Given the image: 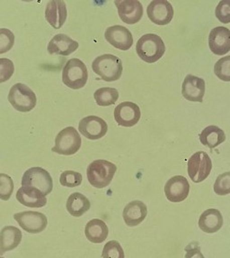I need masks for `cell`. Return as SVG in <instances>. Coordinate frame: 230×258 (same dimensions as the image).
<instances>
[{
  "label": "cell",
  "instance_id": "cell-14",
  "mask_svg": "<svg viewBox=\"0 0 230 258\" xmlns=\"http://www.w3.org/2000/svg\"><path fill=\"white\" fill-rule=\"evenodd\" d=\"M190 192V184L187 179L182 175L170 178L165 185L166 197L171 203H182Z\"/></svg>",
  "mask_w": 230,
  "mask_h": 258
},
{
  "label": "cell",
  "instance_id": "cell-28",
  "mask_svg": "<svg viewBox=\"0 0 230 258\" xmlns=\"http://www.w3.org/2000/svg\"><path fill=\"white\" fill-rule=\"evenodd\" d=\"M214 74L223 82H230V55L217 60L214 65Z\"/></svg>",
  "mask_w": 230,
  "mask_h": 258
},
{
  "label": "cell",
  "instance_id": "cell-11",
  "mask_svg": "<svg viewBox=\"0 0 230 258\" xmlns=\"http://www.w3.org/2000/svg\"><path fill=\"white\" fill-rule=\"evenodd\" d=\"M78 129L85 138L98 140L106 135L108 125L100 116H88L82 118L78 124Z\"/></svg>",
  "mask_w": 230,
  "mask_h": 258
},
{
  "label": "cell",
  "instance_id": "cell-4",
  "mask_svg": "<svg viewBox=\"0 0 230 258\" xmlns=\"http://www.w3.org/2000/svg\"><path fill=\"white\" fill-rule=\"evenodd\" d=\"M88 80V72L85 63L79 59L68 60L62 70V82L72 90H79L85 86Z\"/></svg>",
  "mask_w": 230,
  "mask_h": 258
},
{
  "label": "cell",
  "instance_id": "cell-30",
  "mask_svg": "<svg viewBox=\"0 0 230 258\" xmlns=\"http://www.w3.org/2000/svg\"><path fill=\"white\" fill-rule=\"evenodd\" d=\"M102 258H125L124 248L119 242L116 240L109 241L103 246Z\"/></svg>",
  "mask_w": 230,
  "mask_h": 258
},
{
  "label": "cell",
  "instance_id": "cell-18",
  "mask_svg": "<svg viewBox=\"0 0 230 258\" xmlns=\"http://www.w3.org/2000/svg\"><path fill=\"white\" fill-rule=\"evenodd\" d=\"M66 3L62 0L49 1L45 9V18L54 29L61 28L67 20Z\"/></svg>",
  "mask_w": 230,
  "mask_h": 258
},
{
  "label": "cell",
  "instance_id": "cell-9",
  "mask_svg": "<svg viewBox=\"0 0 230 258\" xmlns=\"http://www.w3.org/2000/svg\"><path fill=\"white\" fill-rule=\"evenodd\" d=\"M14 219L26 232L39 234L47 228L48 219L38 211H23L14 215Z\"/></svg>",
  "mask_w": 230,
  "mask_h": 258
},
{
  "label": "cell",
  "instance_id": "cell-26",
  "mask_svg": "<svg viewBox=\"0 0 230 258\" xmlns=\"http://www.w3.org/2000/svg\"><path fill=\"white\" fill-rule=\"evenodd\" d=\"M226 135L221 128L216 125H209L205 127L200 135V141L204 147L216 148L222 143L225 142Z\"/></svg>",
  "mask_w": 230,
  "mask_h": 258
},
{
  "label": "cell",
  "instance_id": "cell-16",
  "mask_svg": "<svg viewBox=\"0 0 230 258\" xmlns=\"http://www.w3.org/2000/svg\"><path fill=\"white\" fill-rule=\"evenodd\" d=\"M210 51L216 55L223 56L230 51V30L224 26H217L209 35Z\"/></svg>",
  "mask_w": 230,
  "mask_h": 258
},
{
  "label": "cell",
  "instance_id": "cell-2",
  "mask_svg": "<svg viewBox=\"0 0 230 258\" xmlns=\"http://www.w3.org/2000/svg\"><path fill=\"white\" fill-rule=\"evenodd\" d=\"M92 70L102 81L107 82H116L123 75V62L120 58L113 54H102L94 59Z\"/></svg>",
  "mask_w": 230,
  "mask_h": 258
},
{
  "label": "cell",
  "instance_id": "cell-24",
  "mask_svg": "<svg viewBox=\"0 0 230 258\" xmlns=\"http://www.w3.org/2000/svg\"><path fill=\"white\" fill-rule=\"evenodd\" d=\"M109 234V228L106 223L102 220L94 219L88 221L85 227V237L87 240L100 244L106 239Z\"/></svg>",
  "mask_w": 230,
  "mask_h": 258
},
{
  "label": "cell",
  "instance_id": "cell-8",
  "mask_svg": "<svg viewBox=\"0 0 230 258\" xmlns=\"http://www.w3.org/2000/svg\"><path fill=\"white\" fill-rule=\"evenodd\" d=\"M22 186L38 189L45 196L53 189V181L50 172L42 167H32L26 170L22 178Z\"/></svg>",
  "mask_w": 230,
  "mask_h": 258
},
{
  "label": "cell",
  "instance_id": "cell-6",
  "mask_svg": "<svg viewBox=\"0 0 230 258\" xmlns=\"http://www.w3.org/2000/svg\"><path fill=\"white\" fill-rule=\"evenodd\" d=\"M9 103L17 111L30 112L36 107L37 97L30 88L23 83L15 84L9 93Z\"/></svg>",
  "mask_w": 230,
  "mask_h": 258
},
{
  "label": "cell",
  "instance_id": "cell-25",
  "mask_svg": "<svg viewBox=\"0 0 230 258\" xmlns=\"http://www.w3.org/2000/svg\"><path fill=\"white\" fill-rule=\"evenodd\" d=\"M91 203L85 195L80 192H74L68 198L66 208L70 215L79 218L89 211Z\"/></svg>",
  "mask_w": 230,
  "mask_h": 258
},
{
  "label": "cell",
  "instance_id": "cell-29",
  "mask_svg": "<svg viewBox=\"0 0 230 258\" xmlns=\"http://www.w3.org/2000/svg\"><path fill=\"white\" fill-rule=\"evenodd\" d=\"M83 176L81 173L75 171H65L60 174V183L68 188H75L81 185Z\"/></svg>",
  "mask_w": 230,
  "mask_h": 258
},
{
  "label": "cell",
  "instance_id": "cell-34",
  "mask_svg": "<svg viewBox=\"0 0 230 258\" xmlns=\"http://www.w3.org/2000/svg\"><path fill=\"white\" fill-rule=\"evenodd\" d=\"M216 18L223 24L230 23V0H222L215 10Z\"/></svg>",
  "mask_w": 230,
  "mask_h": 258
},
{
  "label": "cell",
  "instance_id": "cell-15",
  "mask_svg": "<svg viewBox=\"0 0 230 258\" xmlns=\"http://www.w3.org/2000/svg\"><path fill=\"white\" fill-rule=\"evenodd\" d=\"M114 4L122 21L128 25H134L141 21L143 16V7L138 0H116Z\"/></svg>",
  "mask_w": 230,
  "mask_h": 258
},
{
  "label": "cell",
  "instance_id": "cell-35",
  "mask_svg": "<svg viewBox=\"0 0 230 258\" xmlns=\"http://www.w3.org/2000/svg\"><path fill=\"white\" fill-rule=\"evenodd\" d=\"M15 72V66L13 61L9 59L1 58L0 59V82L9 81Z\"/></svg>",
  "mask_w": 230,
  "mask_h": 258
},
{
  "label": "cell",
  "instance_id": "cell-32",
  "mask_svg": "<svg viewBox=\"0 0 230 258\" xmlns=\"http://www.w3.org/2000/svg\"><path fill=\"white\" fill-rule=\"evenodd\" d=\"M14 190V181L12 178L5 174H0V199L5 202H8L11 198Z\"/></svg>",
  "mask_w": 230,
  "mask_h": 258
},
{
  "label": "cell",
  "instance_id": "cell-3",
  "mask_svg": "<svg viewBox=\"0 0 230 258\" xmlns=\"http://www.w3.org/2000/svg\"><path fill=\"white\" fill-rule=\"evenodd\" d=\"M117 166L106 160H95L88 165L86 176L90 184L94 188L102 189L111 183Z\"/></svg>",
  "mask_w": 230,
  "mask_h": 258
},
{
  "label": "cell",
  "instance_id": "cell-31",
  "mask_svg": "<svg viewBox=\"0 0 230 258\" xmlns=\"http://www.w3.org/2000/svg\"><path fill=\"white\" fill-rule=\"evenodd\" d=\"M213 189L215 194L219 196H225L230 194V172H223L217 176Z\"/></svg>",
  "mask_w": 230,
  "mask_h": 258
},
{
  "label": "cell",
  "instance_id": "cell-23",
  "mask_svg": "<svg viewBox=\"0 0 230 258\" xmlns=\"http://www.w3.org/2000/svg\"><path fill=\"white\" fill-rule=\"evenodd\" d=\"M21 230L13 226H7L2 228L0 234V254L17 248L21 243Z\"/></svg>",
  "mask_w": 230,
  "mask_h": 258
},
{
  "label": "cell",
  "instance_id": "cell-36",
  "mask_svg": "<svg viewBox=\"0 0 230 258\" xmlns=\"http://www.w3.org/2000/svg\"><path fill=\"white\" fill-rule=\"evenodd\" d=\"M185 258H205L201 253L199 243L196 241L191 242L185 247Z\"/></svg>",
  "mask_w": 230,
  "mask_h": 258
},
{
  "label": "cell",
  "instance_id": "cell-37",
  "mask_svg": "<svg viewBox=\"0 0 230 258\" xmlns=\"http://www.w3.org/2000/svg\"><path fill=\"white\" fill-rule=\"evenodd\" d=\"M1 258H4V257H1Z\"/></svg>",
  "mask_w": 230,
  "mask_h": 258
},
{
  "label": "cell",
  "instance_id": "cell-27",
  "mask_svg": "<svg viewBox=\"0 0 230 258\" xmlns=\"http://www.w3.org/2000/svg\"><path fill=\"white\" fill-rule=\"evenodd\" d=\"M94 98L100 107H108L115 104L119 99V91L114 88H101L94 92Z\"/></svg>",
  "mask_w": 230,
  "mask_h": 258
},
{
  "label": "cell",
  "instance_id": "cell-13",
  "mask_svg": "<svg viewBox=\"0 0 230 258\" xmlns=\"http://www.w3.org/2000/svg\"><path fill=\"white\" fill-rule=\"evenodd\" d=\"M104 38L113 47L122 51H128L133 45V36L131 31L119 25L108 27L104 33Z\"/></svg>",
  "mask_w": 230,
  "mask_h": 258
},
{
  "label": "cell",
  "instance_id": "cell-5",
  "mask_svg": "<svg viewBox=\"0 0 230 258\" xmlns=\"http://www.w3.org/2000/svg\"><path fill=\"white\" fill-rule=\"evenodd\" d=\"M82 139L77 129L68 126L57 135L55 146L51 151L58 155H73L77 154L81 147Z\"/></svg>",
  "mask_w": 230,
  "mask_h": 258
},
{
  "label": "cell",
  "instance_id": "cell-20",
  "mask_svg": "<svg viewBox=\"0 0 230 258\" xmlns=\"http://www.w3.org/2000/svg\"><path fill=\"white\" fill-rule=\"evenodd\" d=\"M148 215V207L141 201H132L124 208V220L128 227H137Z\"/></svg>",
  "mask_w": 230,
  "mask_h": 258
},
{
  "label": "cell",
  "instance_id": "cell-33",
  "mask_svg": "<svg viewBox=\"0 0 230 258\" xmlns=\"http://www.w3.org/2000/svg\"><path fill=\"white\" fill-rule=\"evenodd\" d=\"M15 43V35L13 32L7 29H0V53L3 54L5 52H9L13 47Z\"/></svg>",
  "mask_w": 230,
  "mask_h": 258
},
{
  "label": "cell",
  "instance_id": "cell-1",
  "mask_svg": "<svg viewBox=\"0 0 230 258\" xmlns=\"http://www.w3.org/2000/svg\"><path fill=\"white\" fill-rule=\"evenodd\" d=\"M136 52L141 60L148 63H154L165 54L166 44L159 35L147 34L142 35L137 42Z\"/></svg>",
  "mask_w": 230,
  "mask_h": 258
},
{
  "label": "cell",
  "instance_id": "cell-7",
  "mask_svg": "<svg viewBox=\"0 0 230 258\" xmlns=\"http://www.w3.org/2000/svg\"><path fill=\"white\" fill-rule=\"evenodd\" d=\"M212 162L209 155L202 151L194 153L187 163L188 175L195 183L206 180L211 172Z\"/></svg>",
  "mask_w": 230,
  "mask_h": 258
},
{
  "label": "cell",
  "instance_id": "cell-21",
  "mask_svg": "<svg viewBox=\"0 0 230 258\" xmlns=\"http://www.w3.org/2000/svg\"><path fill=\"white\" fill-rule=\"evenodd\" d=\"M17 200L28 208H43L47 204V198L40 189L22 186L17 190Z\"/></svg>",
  "mask_w": 230,
  "mask_h": 258
},
{
  "label": "cell",
  "instance_id": "cell-19",
  "mask_svg": "<svg viewBox=\"0 0 230 258\" xmlns=\"http://www.w3.org/2000/svg\"><path fill=\"white\" fill-rule=\"evenodd\" d=\"M78 47L79 43L77 41L64 34H58L50 41L47 50L51 54L68 56L76 52Z\"/></svg>",
  "mask_w": 230,
  "mask_h": 258
},
{
  "label": "cell",
  "instance_id": "cell-17",
  "mask_svg": "<svg viewBox=\"0 0 230 258\" xmlns=\"http://www.w3.org/2000/svg\"><path fill=\"white\" fill-rule=\"evenodd\" d=\"M182 94L189 101L202 102L205 95L204 80L194 75H187L183 80Z\"/></svg>",
  "mask_w": 230,
  "mask_h": 258
},
{
  "label": "cell",
  "instance_id": "cell-10",
  "mask_svg": "<svg viewBox=\"0 0 230 258\" xmlns=\"http://www.w3.org/2000/svg\"><path fill=\"white\" fill-rule=\"evenodd\" d=\"M147 14L149 20L158 25H168L174 18V9L167 0H154L148 6Z\"/></svg>",
  "mask_w": 230,
  "mask_h": 258
},
{
  "label": "cell",
  "instance_id": "cell-12",
  "mask_svg": "<svg viewBox=\"0 0 230 258\" xmlns=\"http://www.w3.org/2000/svg\"><path fill=\"white\" fill-rule=\"evenodd\" d=\"M113 116L118 125L124 127H132L137 125L141 119V108L136 103L125 101L115 108Z\"/></svg>",
  "mask_w": 230,
  "mask_h": 258
},
{
  "label": "cell",
  "instance_id": "cell-22",
  "mask_svg": "<svg viewBox=\"0 0 230 258\" xmlns=\"http://www.w3.org/2000/svg\"><path fill=\"white\" fill-rule=\"evenodd\" d=\"M198 223L201 231L212 234L217 232L222 228L224 220L220 211L216 209H209L200 215Z\"/></svg>",
  "mask_w": 230,
  "mask_h": 258
}]
</instances>
